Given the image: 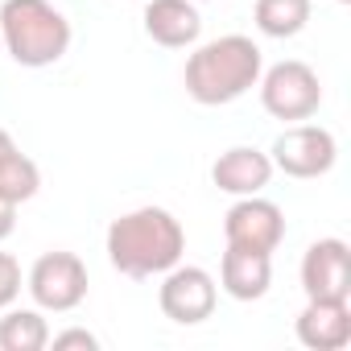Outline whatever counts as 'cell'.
<instances>
[{"instance_id":"obj_1","label":"cell","mask_w":351,"mask_h":351,"mask_svg":"<svg viewBox=\"0 0 351 351\" xmlns=\"http://www.w3.org/2000/svg\"><path fill=\"white\" fill-rule=\"evenodd\" d=\"M104 252L112 269L132 281L161 277L165 269H173L186 256V228L165 207H136L108 223Z\"/></svg>"},{"instance_id":"obj_8","label":"cell","mask_w":351,"mask_h":351,"mask_svg":"<svg viewBox=\"0 0 351 351\" xmlns=\"http://www.w3.org/2000/svg\"><path fill=\"white\" fill-rule=\"evenodd\" d=\"M223 240H228V248H248V252L273 256L285 240V211L265 195L236 199L223 215Z\"/></svg>"},{"instance_id":"obj_7","label":"cell","mask_w":351,"mask_h":351,"mask_svg":"<svg viewBox=\"0 0 351 351\" xmlns=\"http://www.w3.org/2000/svg\"><path fill=\"white\" fill-rule=\"evenodd\" d=\"M269 161H273V169L285 173V178L310 182V178H322V173L335 169V161H339V141H335V132L322 128V124H289V128L273 141Z\"/></svg>"},{"instance_id":"obj_11","label":"cell","mask_w":351,"mask_h":351,"mask_svg":"<svg viewBox=\"0 0 351 351\" xmlns=\"http://www.w3.org/2000/svg\"><path fill=\"white\" fill-rule=\"evenodd\" d=\"M273 161L269 153L252 149V145H232L215 157L211 165V182L215 191L232 195V199H248V195H265V186L273 182Z\"/></svg>"},{"instance_id":"obj_5","label":"cell","mask_w":351,"mask_h":351,"mask_svg":"<svg viewBox=\"0 0 351 351\" xmlns=\"http://www.w3.org/2000/svg\"><path fill=\"white\" fill-rule=\"evenodd\" d=\"M87 265L66 252V248H54V252H42L29 273H25V289L34 298L38 310L46 314H71L87 302Z\"/></svg>"},{"instance_id":"obj_12","label":"cell","mask_w":351,"mask_h":351,"mask_svg":"<svg viewBox=\"0 0 351 351\" xmlns=\"http://www.w3.org/2000/svg\"><path fill=\"white\" fill-rule=\"evenodd\" d=\"M145 38L165 50H191L203 38V17L195 0H145Z\"/></svg>"},{"instance_id":"obj_2","label":"cell","mask_w":351,"mask_h":351,"mask_svg":"<svg viewBox=\"0 0 351 351\" xmlns=\"http://www.w3.org/2000/svg\"><path fill=\"white\" fill-rule=\"evenodd\" d=\"M261 71H265L261 46L252 38H244V34H223V38L203 42V46L191 50L182 83H186V95L195 104L223 108V104L244 99L256 87Z\"/></svg>"},{"instance_id":"obj_17","label":"cell","mask_w":351,"mask_h":351,"mask_svg":"<svg viewBox=\"0 0 351 351\" xmlns=\"http://www.w3.org/2000/svg\"><path fill=\"white\" fill-rule=\"evenodd\" d=\"M25 289V273H21V261L13 252H0V310H9Z\"/></svg>"},{"instance_id":"obj_15","label":"cell","mask_w":351,"mask_h":351,"mask_svg":"<svg viewBox=\"0 0 351 351\" xmlns=\"http://www.w3.org/2000/svg\"><path fill=\"white\" fill-rule=\"evenodd\" d=\"M50 347V322L38 306H9L0 318V351H46Z\"/></svg>"},{"instance_id":"obj_10","label":"cell","mask_w":351,"mask_h":351,"mask_svg":"<svg viewBox=\"0 0 351 351\" xmlns=\"http://www.w3.org/2000/svg\"><path fill=\"white\" fill-rule=\"evenodd\" d=\"M293 335L310 351H343L351 343V298H306Z\"/></svg>"},{"instance_id":"obj_3","label":"cell","mask_w":351,"mask_h":351,"mask_svg":"<svg viewBox=\"0 0 351 351\" xmlns=\"http://www.w3.org/2000/svg\"><path fill=\"white\" fill-rule=\"evenodd\" d=\"M71 38V21L62 9H54V0H5L0 5V42L25 71L62 62Z\"/></svg>"},{"instance_id":"obj_6","label":"cell","mask_w":351,"mask_h":351,"mask_svg":"<svg viewBox=\"0 0 351 351\" xmlns=\"http://www.w3.org/2000/svg\"><path fill=\"white\" fill-rule=\"evenodd\" d=\"M157 306L169 322L178 326H199L215 314L219 306V281L199 269V265H173L161 273V285H157Z\"/></svg>"},{"instance_id":"obj_16","label":"cell","mask_w":351,"mask_h":351,"mask_svg":"<svg viewBox=\"0 0 351 351\" xmlns=\"http://www.w3.org/2000/svg\"><path fill=\"white\" fill-rule=\"evenodd\" d=\"M310 13H314L310 0H256V5H252L256 29H261L265 38H277V42L298 38V34L310 25Z\"/></svg>"},{"instance_id":"obj_9","label":"cell","mask_w":351,"mask_h":351,"mask_svg":"<svg viewBox=\"0 0 351 351\" xmlns=\"http://www.w3.org/2000/svg\"><path fill=\"white\" fill-rule=\"evenodd\" d=\"M302 293L306 298H351V248L339 236H322L302 256Z\"/></svg>"},{"instance_id":"obj_18","label":"cell","mask_w":351,"mask_h":351,"mask_svg":"<svg viewBox=\"0 0 351 351\" xmlns=\"http://www.w3.org/2000/svg\"><path fill=\"white\" fill-rule=\"evenodd\" d=\"M50 347L54 351H99V339L87 330V326H71V330H58V335H50Z\"/></svg>"},{"instance_id":"obj_20","label":"cell","mask_w":351,"mask_h":351,"mask_svg":"<svg viewBox=\"0 0 351 351\" xmlns=\"http://www.w3.org/2000/svg\"><path fill=\"white\" fill-rule=\"evenodd\" d=\"M195 5H215V0H195Z\"/></svg>"},{"instance_id":"obj_21","label":"cell","mask_w":351,"mask_h":351,"mask_svg":"<svg viewBox=\"0 0 351 351\" xmlns=\"http://www.w3.org/2000/svg\"><path fill=\"white\" fill-rule=\"evenodd\" d=\"M339 5H351V0H339Z\"/></svg>"},{"instance_id":"obj_19","label":"cell","mask_w":351,"mask_h":351,"mask_svg":"<svg viewBox=\"0 0 351 351\" xmlns=\"http://www.w3.org/2000/svg\"><path fill=\"white\" fill-rule=\"evenodd\" d=\"M13 228H17V203L0 199V244H5V240L13 236Z\"/></svg>"},{"instance_id":"obj_14","label":"cell","mask_w":351,"mask_h":351,"mask_svg":"<svg viewBox=\"0 0 351 351\" xmlns=\"http://www.w3.org/2000/svg\"><path fill=\"white\" fill-rule=\"evenodd\" d=\"M42 191V169L34 157H25L13 141L9 128H0V199L9 203H29L34 195Z\"/></svg>"},{"instance_id":"obj_13","label":"cell","mask_w":351,"mask_h":351,"mask_svg":"<svg viewBox=\"0 0 351 351\" xmlns=\"http://www.w3.org/2000/svg\"><path fill=\"white\" fill-rule=\"evenodd\" d=\"M273 285V256L269 252H248V248H228L219 261V289L232 302H261Z\"/></svg>"},{"instance_id":"obj_4","label":"cell","mask_w":351,"mask_h":351,"mask_svg":"<svg viewBox=\"0 0 351 351\" xmlns=\"http://www.w3.org/2000/svg\"><path fill=\"white\" fill-rule=\"evenodd\" d=\"M256 91H261V108H265L273 120L298 124V120H310V116L322 108L318 71L306 66L302 58H285V62H273L269 71H261Z\"/></svg>"}]
</instances>
